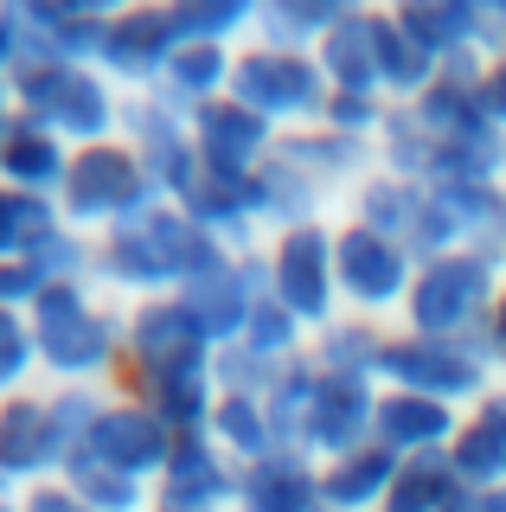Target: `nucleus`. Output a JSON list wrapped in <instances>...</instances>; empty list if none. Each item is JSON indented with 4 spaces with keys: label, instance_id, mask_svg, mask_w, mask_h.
Instances as JSON below:
<instances>
[{
    "label": "nucleus",
    "instance_id": "f257e3e1",
    "mask_svg": "<svg viewBox=\"0 0 506 512\" xmlns=\"http://www.w3.org/2000/svg\"><path fill=\"white\" fill-rule=\"evenodd\" d=\"M372 148L385 173L417 186H506V128L481 109V90L455 77L391 109Z\"/></svg>",
    "mask_w": 506,
    "mask_h": 512
},
{
    "label": "nucleus",
    "instance_id": "f03ea898",
    "mask_svg": "<svg viewBox=\"0 0 506 512\" xmlns=\"http://www.w3.org/2000/svg\"><path fill=\"white\" fill-rule=\"evenodd\" d=\"M39 372L52 391H116L129 378V301L103 282H58L33 308Z\"/></svg>",
    "mask_w": 506,
    "mask_h": 512
},
{
    "label": "nucleus",
    "instance_id": "7ed1b4c3",
    "mask_svg": "<svg viewBox=\"0 0 506 512\" xmlns=\"http://www.w3.org/2000/svg\"><path fill=\"white\" fill-rule=\"evenodd\" d=\"M225 244L205 237L186 205H154L141 212L135 224L109 231L90 244V282H103L116 301H167V295H186L199 276H212L225 263Z\"/></svg>",
    "mask_w": 506,
    "mask_h": 512
},
{
    "label": "nucleus",
    "instance_id": "20e7f679",
    "mask_svg": "<svg viewBox=\"0 0 506 512\" xmlns=\"http://www.w3.org/2000/svg\"><path fill=\"white\" fill-rule=\"evenodd\" d=\"M103 391H20L0 404V493H33L71 474V455L84 442V423Z\"/></svg>",
    "mask_w": 506,
    "mask_h": 512
},
{
    "label": "nucleus",
    "instance_id": "39448f33",
    "mask_svg": "<svg viewBox=\"0 0 506 512\" xmlns=\"http://www.w3.org/2000/svg\"><path fill=\"white\" fill-rule=\"evenodd\" d=\"M378 391L385 384H359V378H334L321 365H295L289 378L270 391V410L282 423V448L321 461H340L353 448L372 442V416H378Z\"/></svg>",
    "mask_w": 506,
    "mask_h": 512
},
{
    "label": "nucleus",
    "instance_id": "423d86ee",
    "mask_svg": "<svg viewBox=\"0 0 506 512\" xmlns=\"http://www.w3.org/2000/svg\"><path fill=\"white\" fill-rule=\"evenodd\" d=\"M7 96L20 122L58 135L71 154L122 141V116H129V90H116L97 64H20L7 77Z\"/></svg>",
    "mask_w": 506,
    "mask_h": 512
},
{
    "label": "nucleus",
    "instance_id": "0eeeda50",
    "mask_svg": "<svg viewBox=\"0 0 506 512\" xmlns=\"http://www.w3.org/2000/svg\"><path fill=\"white\" fill-rule=\"evenodd\" d=\"M506 295V263L500 250H449L436 263H417L404 301V333H430V340H474L494 320Z\"/></svg>",
    "mask_w": 506,
    "mask_h": 512
},
{
    "label": "nucleus",
    "instance_id": "6e6552de",
    "mask_svg": "<svg viewBox=\"0 0 506 512\" xmlns=\"http://www.w3.org/2000/svg\"><path fill=\"white\" fill-rule=\"evenodd\" d=\"M385 391H417V397H436L449 410H481L494 391H506V372L494 365V352L474 340H430V333H404L391 327V346H385Z\"/></svg>",
    "mask_w": 506,
    "mask_h": 512
},
{
    "label": "nucleus",
    "instance_id": "1a4fd4ad",
    "mask_svg": "<svg viewBox=\"0 0 506 512\" xmlns=\"http://www.w3.org/2000/svg\"><path fill=\"white\" fill-rule=\"evenodd\" d=\"M154 205H167V199L154 192L148 173H141L129 141L77 148L65 186H58V218H65V231L90 237V244L109 237V231H122V224H135L141 212H154Z\"/></svg>",
    "mask_w": 506,
    "mask_h": 512
},
{
    "label": "nucleus",
    "instance_id": "9d476101",
    "mask_svg": "<svg viewBox=\"0 0 506 512\" xmlns=\"http://www.w3.org/2000/svg\"><path fill=\"white\" fill-rule=\"evenodd\" d=\"M231 96L250 109V116L270 122L276 135L321 128L327 109H334V84H327L321 58H314V52H282V45H257V39L237 52Z\"/></svg>",
    "mask_w": 506,
    "mask_h": 512
},
{
    "label": "nucleus",
    "instance_id": "9b49d317",
    "mask_svg": "<svg viewBox=\"0 0 506 512\" xmlns=\"http://www.w3.org/2000/svg\"><path fill=\"white\" fill-rule=\"evenodd\" d=\"M257 269H263V295H270L282 314H295L308 333H321L327 320H340L334 218L295 224V231H276L270 244L257 250Z\"/></svg>",
    "mask_w": 506,
    "mask_h": 512
},
{
    "label": "nucleus",
    "instance_id": "f8f14e48",
    "mask_svg": "<svg viewBox=\"0 0 506 512\" xmlns=\"http://www.w3.org/2000/svg\"><path fill=\"white\" fill-rule=\"evenodd\" d=\"M334 269H340V314L353 320H378V327H398L410 282H417V256L398 237L372 231V224L334 218Z\"/></svg>",
    "mask_w": 506,
    "mask_h": 512
},
{
    "label": "nucleus",
    "instance_id": "ddd939ff",
    "mask_svg": "<svg viewBox=\"0 0 506 512\" xmlns=\"http://www.w3.org/2000/svg\"><path fill=\"white\" fill-rule=\"evenodd\" d=\"M173 448H180V436L141 404L129 384H116V391H103L97 410H90L71 468H103V474H129V480H148L154 487L161 468L173 461Z\"/></svg>",
    "mask_w": 506,
    "mask_h": 512
},
{
    "label": "nucleus",
    "instance_id": "4468645a",
    "mask_svg": "<svg viewBox=\"0 0 506 512\" xmlns=\"http://www.w3.org/2000/svg\"><path fill=\"white\" fill-rule=\"evenodd\" d=\"M180 45H186L180 0H109L97 71H103L116 90L148 96L154 84H161V71L173 64V52H180Z\"/></svg>",
    "mask_w": 506,
    "mask_h": 512
},
{
    "label": "nucleus",
    "instance_id": "2eb2a0df",
    "mask_svg": "<svg viewBox=\"0 0 506 512\" xmlns=\"http://www.w3.org/2000/svg\"><path fill=\"white\" fill-rule=\"evenodd\" d=\"M122 141L135 148L141 173L154 180L167 205H186V192L205 180L199 148H193V116H180L161 96H129V116H122Z\"/></svg>",
    "mask_w": 506,
    "mask_h": 512
},
{
    "label": "nucleus",
    "instance_id": "dca6fc26",
    "mask_svg": "<svg viewBox=\"0 0 506 512\" xmlns=\"http://www.w3.org/2000/svg\"><path fill=\"white\" fill-rule=\"evenodd\" d=\"M218 359V346L205 340V327L193 320L180 295L167 301H135L129 308V378L122 384H148L173 372H205Z\"/></svg>",
    "mask_w": 506,
    "mask_h": 512
},
{
    "label": "nucleus",
    "instance_id": "f3484780",
    "mask_svg": "<svg viewBox=\"0 0 506 512\" xmlns=\"http://www.w3.org/2000/svg\"><path fill=\"white\" fill-rule=\"evenodd\" d=\"M276 128L263 116H250L237 96H218L193 116V148H199V167L205 180H257V167L276 154Z\"/></svg>",
    "mask_w": 506,
    "mask_h": 512
},
{
    "label": "nucleus",
    "instance_id": "a211bd4d",
    "mask_svg": "<svg viewBox=\"0 0 506 512\" xmlns=\"http://www.w3.org/2000/svg\"><path fill=\"white\" fill-rule=\"evenodd\" d=\"M244 468L225 461L205 436H180L173 461L154 480V512H237Z\"/></svg>",
    "mask_w": 506,
    "mask_h": 512
},
{
    "label": "nucleus",
    "instance_id": "6ab92c4d",
    "mask_svg": "<svg viewBox=\"0 0 506 512\" xmlns=\"http://www.w3.org/2000/svg\"><path fill=\"white\" fill-rule=\"evenodd\" d=\"M366 26H372V77L391 109L417 103V96H430L442 84V64L423 52V39L398 20L391 0H366Z\"/></svg>",
    "mask_w": 506,
    "mask_h": 512
},
{
    "label": "nucleus",
    "instance_id": "aec40b11",
    "mask_svg": "<svg viewBox=\"0 0 506 512\" xmlns=\"http://www.w3.org/2000/svg\"><path fill=\"white\" fill-rule=\"evenodd\" d=\"M462 436V410L436 404L417 391H378V416H372V442L398 461H423V455H449Z\"/></svg>",
    "mask_w": 506,
    "mask_h": 512
},
{
    "label": "nucleus",
    "instance_id": "412c9836",
    "mask_svg": "<svg viewBox=\"0 0 506 512\" xmlns=\"http://www.w3.org/2000/svg\"><path fill=\"white\" fill-rule=\"evenodd\" d=\"M180 301L193 308V320L205 327V340H212L218 352L237 346V333L250 327V314H257V301H263V269H257V256H225V263H218L212 276H199Z\"/></svg>",
    "mask_w": 506,
    "mask_h": 512
},
{
    "label": "nucleus",
    "instance_id": "4be33fe9",
    "mask_svg": "<svg viewBox=\"0 0 506 512\" xmlns=\"http://www.w3.org/2000/svg\"><path fill=\"white\" fill-rule=\"evenodd\" d=\"M205 442H212L225 461H237V468H257V461L282 455V423H276L270 397H257V391H218L212 416H205Z\"/></svg>",
    "mask_w": 506,
    "mask_h": 512
},
{
    "label": "nucleus",
    "instance_id": "5701e85b",
    "mask_svg": "<svg viewBox=\"0 0 506 512\" xmlns=\"http://www.w3.org/2000/svg\"><path fill=\"white\" fill-rule=\"evenodd\" d=\"M237 512H327L321 500V468L295 448L244 468V493H237Z\"/></svg>",
    "mask_w": 506,
    "mask_h": 512
},
{
    "label": "nucleus",
    "instance_id": "b1692460",
    "mask_svg": "<svg viewBox=\"0 0 506 512\" xmlns=\"http://www.w3.org/2000/svg\"><path fill=\"white\" fill-rule=\"evenodd\" d=\"M398 455H385L378 442L353 448V455L340 461H321V500L327 512H385L391 487H398Z\"/></svg>",
    "mask_w": 506,
    "mask_h": 512
},
{
    "label": "nucleus",
    "instance_id": "393cba45",
    "mask_svg": "<svg viewBox=\"0 0 506 512\" xmlns=\"http://www.w3.org/2000/svg\"><path fill=\"white\" fill-rule=\"evenodd\" d=\"M385 346H391V327L340 314V320H327V327L308 340V365H321V372H334V378L378 384L385 378Z\"/></svg>",
    "mask_w": 506,
    "mask_h": 512
},
{
    "label": "nucleus",
    "instance_id": "a878e982",
    "mask_svg": "<svg viewBox=\"0 0 506 512\" xmlns=\"http://www.w3.org/2000/svg\"><path fill=\"white\" fill-rule=\"evenodd\" d=\"M231 71H237V52H231V45H180L173 64L161 71V84H154L148 96L173 103L180 116H199L205 103L231 96Z\"/></svg>",
    "mask_w": 506,
    "mask_h": 512
},
{
    "label": "nucleus",
    "instance_id": "bb28decb",
    "mask_svg": "<svg viewBox=\"0 0 506 512\" xmlns=\"http://www.w3.org/2000/svg\"><path fill=\"white\" fill-rule=\"evenodd\" d=\"M449 461H455V474H462L468 493L506 487V391H494L481 410L462 416V436H455Z\"/></svg>",
    "mask_w": 506,
    "mask_h": 512
},
{
    "label": "nucleus",
    "instance_id": "cd10ccee",
    "mask_svg": "<svg viewBox=\"0 0 506 512\" xmlns=\"http://www.w3.org/2000/svg\"><path fill=\"white\" fill-rule=\"evenodd\" d=\"M65 173H71V148H65V141L45 135V128H33V122H13L7 148H0V186L33 192V199H58Z\"/></svg>",
    "mask_w": 506,
    "mask_h": 512
},
{
    "label": "nucleus",
    "instance_id": "c85d7f7f",
    "mask_svg": "<svg viewBox=\"0 0 506 512\" xmlns=\"http://www.w3.org/2000/svg\"><path fill=\"white\" fill-rule=\"evenodd\" d=\"M353 0H257V45L282 52H321V39L340 26Z\"/></svg>",
    "mask_w": 506,
    "mask_h": 512
},
{
    "label": "nucleus",
    "instance_id": "c756f323",
    "mask_svg": "<svg viewBox=\"0 0 506 512\" xmlns=\"http://www.w3.org/2000/svg\"><path fill=\"white\" fill-rule=\"evenodd\" d=\"M423 199H430V186H417V180H398V173H385L378 167L366 186L346 199V212L340 218H353V224H372V231H385V237H410V224H417L423 212Z\"/></svg>",
    "mask_w": 506,
    "mask_h": 512
},
{
    "label": "nucleus",
    "instance_id": "7c9ffc66",
    "mask_svg": "<svg viewBox=\"0 0 506 512\" xmlns=\"http://www.w3.org/2000/svg\"><path fill=\"white\" fill-rule=\"evenodd\" d=\"M474 493L462 487L449 455H423V461H404L398 468V487H391L385 512H468Z\"/></svg>",
    "mask_w": 506,
    "mask_h": 512
},
{
    "label": "nucleus",
    "instance_id": "2f4dec72",
    "mask_svg": "<svg viewBox=\"0 0 506 512\" xmlns=\"http://www.w3.org/2000/svg\"><path fill=\"white\" fill-rule=\"evenodd\" d=\"M39 340H33V314H13L0 308V404L20 391H39Z\"/></svg>",
    "mask_w": 506,
    "mask_h": 512
},
{
    "label": "nucleus",
    "instance_id": "473e14b6",
    "mask_svg": "<svg viewBox=\"0 0 506 512\" xmlns=\"http://www.w3.org/2000/svg\"><path fill=\"white\" fill-rule=\"evenodd\" d=\"M20 512H90V506L71 493V480H52V487H33V493H20Z\"/></svg>",
    "mask_w": 506,
    "mask_h": 512
},
{
    "label": "nucleus",
    "instance_id": "72a5a7b5",
    "mask_svg": "<svg viewBox=\"0 0 506 512\" xmlns=\"http://www.w3.org/2000/svg\"><path fill=\"white\" fill-rule=\"evenodd\" d=\"M474 90H481V109H487V116H494V122L506 128V64H487Z\"/></svg>",
    "mask_w": 506,
    "mask_h": 512
},
{
    "label": "nucleus",
    "instance_id": "f704fd0d",
    "mask_svg": "<svg viewBox=\"0 0 506 512\" xmlns=\"http://www.w3.org/2000/svg\"><path fill=\"white\" fill-rule=\"evenodd\" d=\"M20 26H13V7H0V84H7L13 71H20Z\"/></svg>",
    "mask_w": 506,
    "mask_h": 512
},
{
    "label": "nucleus",
    "instance_id": "c9c22d12",
    "mask_svg": "<svg viewBox=\"0 0 506 512\" xmlns=\"http://www.w3.org/2000/svg\"><path fill=\"white\" fill-rule=\"evenodd\" d=\"M481 346L494 352V365H500V372H506V295H500V308H494V320H487V327H481Z\"/></svg>",
    "mask_w": 506,
    "mask_h": 512
},
{
    "label": "nucleus",
    "instance_id": "e433bc0d",
    "mask_svg": "<svg viewBox=\"0 0 506 512\" xmlns=\"http://www.w3.org/2000/svg\"><path fill=\"white\" fill-rule=\"evenodd\" d=\"M468 512H506V487H494V493H474Z\"/></svg>",
    "mask_w": 506,
    "mask_h": 512
},
{
    "label": "nucleus",
    "instance_id": "4c0bfd02",
    "mask_svg": "<svg viewBox=\"0 0 506 512\" xmlns=\"http://www.w3.org/2000/svg\"><path fill=\"white\" fill-rule=\"evenodd\" d=\"M0 512H20V500H13V493H0Z\"/></svg>",
    "mask_w": 506,
    "mask_h": 512
},
{
    "label": "nucleus",
    "instance_id": "58836bf2",
    "mask_svg": "<svg viewBox=\"0 0 506 512\" xmlns=\"http://www.w3.org/2000/svg\"><path fill=\"white\" fill-rule=\"evenodd\" d=\"M500 263H506V237H500Z\"/></svg>",
    "mask_w": 506,
    "mask_h": 512
}]
</instances>
